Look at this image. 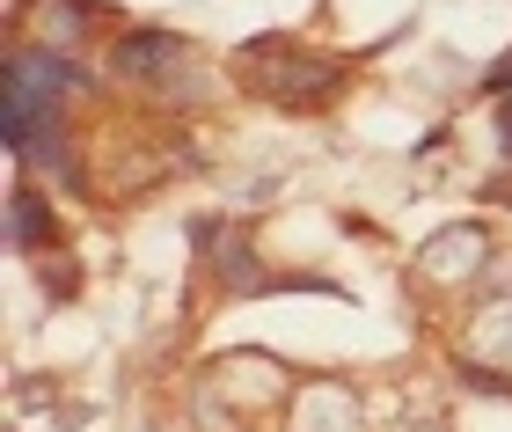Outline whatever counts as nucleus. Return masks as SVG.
Masks as SVG:
<instances>
[{
    "label": "nucleus",
    "mask_w": 512,
    "mask_h": 432,
    "mask_svg": "<svg viewBox=\"0 0 512 432\" xmlns=\"http://www.w3.org/2000/svg\"><path fill=\"white\" fill-rule=\"evenodd\" d=\"M59 88H66V66L44 59V52H22V59L8 66V110H0V132H8L15 154L30 147V125H37V118H52Z\"/></svg>",
    "instance_id": "obj_1"
},
{
    "label": "nucleus",
    "mask_w": 512,
    "mask_h": 432,
    "mask_svg": "<svg viewBox=\"0 0 512 432\" xmlns=\"http://www.w3.org/2000/svg\"><path fill=\"white\" fill-rule=\"evenodd\" d=\"M8 235H15V249H37L44 235H52V213H44L30 191H15L8 198Z\"/></svg>",
    "instance_id": "obj_2"
},
{
    "label": "nucleus",
    "mask_w": 512,
    "mask_h": 432,
    "mask_svg": "<svg viewBox=\"0 0 512 432\" xmlns=\"http://www.w3.org/2000/svg\"><path fill=\"white\" fill-rule=\"evenodd\" d=\"M505 147H512V118H505Z\"/></svg>",
    "instance_id": "obj_3"
}]
</instances>
